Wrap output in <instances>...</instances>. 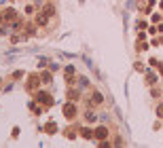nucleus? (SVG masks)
I'll return each mask as SVG.
<instances>
[{
  "label": "nucleus",
  "mask_w": 163,
  "mask_h": 148,
  "mask_svg": "<svg viewBox=\"0 0 163 148\" xmlns=\"http://www.w3.org/2000/svg\"><path fill=\"white\" fill-rule=\"evenodd\" d=\"M61 112H64V116H66L68 121L76 118V114H79V110H76V102H68V104H64Z\"/></svg>",
  "instance_id": "obj_1"
},
{
  "label": "nucleus",
  "mask_w": 163,
  "mask_h": 148,
  "mask_svg": "<svg viewBox=\"0 0 163 148\" xmlns=\"http://www.w3.org/2000/svg\"><path fill=\"white\" fill-rule=\"evenodd\" d=\"M38 87H40V74H32V76L28 78L26 89H28V91H36Z\"/></svg>",
  "instance_id": "obj_2"
},
{
  "label": "nucleus",
  "mask_w": 163,
  "mask_h": 148,
  "mask_svg": "<svg viewBox=\"0 0 163 148\" xmlns=\"http://www.w3.org/2000/svg\"><path fill=\"white\" fill-rule=\"evenodd\" d=\"M36 102H38V104H44V106H51V104H53V97H51L49 93H44V91H42V93L38 91V93H36Z\"/></svg>",
  "instance_id": "obj_3"
},
{
  "label": "nucleus",
  "mask_w": 163,
  "mask_h": 148,
  "mask_svg": "<svg viewBox=\"0 0 163 148\" xmlns=\"http://www.w3.org/2000/svg\"><path fill=\"white\" fill-rule=\"evenodd\" d=\"M108 135H110V133H108V127H98L96 131H93V138H98L100 142H102V140H108Z\"/></svg>",
  "instance_id": "obj_4"
},
{
  "label": "nucleus",
  "mask_w": 163,
  "mask_h": 148,
  "mask_svg": "<svg viewBox=\"0 0 163 148\" xmlns=\"http://www.w3.org/2000/svg\"><path fill=\"white\" fill-rule=\"evenodd\" d=\"M91 100H93V106H100V104L104 102V95H102L100 91H93V93H91Z\"/></svg>",
  "instance_id": "obj_5"
},
{
  "label": "nucleus",
  "mask_w": 163,
  "mask_h": 148,
  "mask_svg": "<svg viewBox=\"0 0 163 148\" xmlns=\"http://www.w3.org/2000/svg\"><path fill=\"white\" fill-rule=\"evenodd\" d=\"M79 97H81V93H79L76 89H72V87L68 89V100H70V102H79Z\"/></svg>",
  "instance_id": "obj_6"
},
{
  "label": "nucleus",
  "mask_w": 163,
  "mask_h": 148,
  "mask_svg": "<svg viewBox=\"0 0 163 148\" xmlns=\"http://www.w3.org/2000/svg\"><path fill=\"white\" fill-rule=\"evenodd\" d=\"M55 131H57V123H53V121H51V123H47V125H44V133L53 135Z\"/></svg>",
  "instance_id": "obj_7"
},
{
  "label": "nucleus",
  "mask_w": 163,
  "mask_h": 148,
  "mask_svg": "<svg viewBox=\"0 0 163 148\" xmlns=\"http://www.w3.org/2000/svg\"><path fill=\"white\" fill-rule=\"evenodd\" d=\"M15 15H17V13H15V9H7V11L2 13L4 21H13V19H15Z\"/></svg>",
  "instance_id": "obj_8"
},
{
  "label": "nucleus",
  "mask_w": 163,
  "mask_h": 148,
  "mask_svg": "<svg viewBox=\"0 0 163 148\" xmlns=\"http://www.w3.org/2000/svg\"><path fill=\"white\" fill-rule=\"evenodd\" d=\"M42 13H44L47 17H53V15H55V7H53V4H44V7H42Z\"/></svg>",
  "instance_id": "obj_9"
},
{
  "label": "nucleus",
  "mask_w": 163,
  "mask_h": 148,
  "mask_svg": "<svg viewBox=\"0 0 163 148\" xmlns=\"http://www.w3.org/2000/svg\"><path fill=\"white\" fill-rule=\"evenodd\" d=\"M40 81H42V85H49L51 83V72H42L40 74Z\"/></svg>",
  "instance_id": "obj_10"
},
{
  "label": "nucleus",
  "mask_w": 163,
  "mask_h": 148,
  "mask_svg": "<svg viewBox=\"0 0 163 148\" xmlns=\"http://www.w3.org/2000/svg\"><path fill=\"white\" fill-rule=\"evenodd\" d=\"M81 135H83L85 140H91V138H93V131H91L89 127H85V129H81Z\"/></svg>",
  "instance_id": "obj_11"
},
{
  "label": "nucleus",
  "mask_w": 163,
  "mask_h": 148,
  "mask_svg": "<svg viewBox=\"0 0 163 148\" xmlns=\"http://www.w3.org/2000/svg\"><path fill=\"white\" fill-rule=\"evenodd\" d=\"M85 118H87L89 123H93V121H96L98 116H96V112H91V110H87V112H85Z\"/></svg>",
  "instance_id": "obj_12"
},
{
  "label": "nucleus",
  "mask_w": 163,
  "mask_h": 148,
  "mask_svg": "<svg viewBox=\"0 0 163 148\" xmlns=\"http://www.w3.org/2000/svg\"><path fill=\"white\" fill-rule=\"evenodd\" d=\"M72 74H74V68L68 66V68H66V81H68V83H70V78H72Z\"/></svg>",
  "instance_id": "obj_13"
},
{
  "label": "nucleus",
  "mask_w": 163,
  "mask_h": 148,
  "mask_svg": "<svg viewBox=\"0 0 163 148\" xmlns=\"http://www.w3.org/2000/svg\"><path fill=\"white\" fill-rule=\"evenodd\" d=\"M66 138H70V140L76 138V131H74V129H68V131H66Z\"/></svg>",
  "instance_id": "obj_14"
},
{
  "label": "nucleus",
  "mask_w": 163,
  "mask_h": 148,
  "mask_svg": "<svg viewBox=\"0 0 163 148\" xmlns=\"http://www.w3.org/2000/svg\"><path fill=\"white\" fill-rule=\"evenodd\" d=\"M157 116H163V104L157 106Z\"/></svg>",
  "instance_id": "obj_15"
},
{
  "label": "nucleus",
  "mask_w": 163,
  "mask_h": 148,
  "mask_svg": "<svg viewBox=\"0 0 163 148\" xmlns=\"http://www.w3.org/2000/svg\"><path fill=\"white\" fill-rule=\"evenodd\" d=\"M0 21H4V17H2V13H0Z\"/></svg>",
  "instance_id": "obj_16"
}]
</instances>
